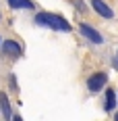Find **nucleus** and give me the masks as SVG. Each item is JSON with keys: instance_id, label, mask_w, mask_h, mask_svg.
Wrapping results in <instances>:
<instances>
[{"instance_id": "f257e3e1", "label": "nucleus", "mask_w": 118, "mask_h": 121, "mask_svg": "<svg viewBox=\"0 0 118 121\" xmlns=\"http://www.w3.org/2000/svg\"><path fill=\"white\" fill-rule=\"evenodd\" d=\"M35 23L44 25V27H50V29H56V31H71V23L64 17L52 15V13H37Z\"/></svg>"}, {"instance_id": "f03ea898", "label": "nucleus", "mask_w": 118, "mask_h": 121, "mask_svg": "<svg viewBox=\"0 0 118 121\" xmlns=\"http://www.w3.org/2000/svg\"><path fill=\"white\" fill-rule=\"evenodd\" d=\"M104 84H106V73H93V75L87 79V88H89L91 92H99Z\"/></svg>"}, {"instance_id": "7ed1b4c3", "label": "nucleus", "mask_w": 118, "mask_h": 121, "mask_svg": "<svg viewBox=\"0 0 118 121\" xmlns=\"http://www.w3.org/2000/svg\"><path fill=\"white\" fill-rule=\"evenodd\" d=\"M79 31H81L83 36L87 38L89 42H93V44H102V34H97L91 25H85V23H81V27H79Z\"/></svg>"}, {"instance_id": "20e7f679", "label": "nucleus", "mask_w": 118, "mask_h": 121, "mask_svg": "<svg viewBox=\"0 0 118 121\" xmlns=\"http://www.w3.org/2000/svg\"><path fill=\"white\" fill-rule=\"evenodd\" d=\"M2 50H4V54H8V56H12V59H19V56L23 54L21 46H19L17 42H12V40H6V42L2 44Z\"/></svg>"}, {"instance_id": "39448f33", "label": "nucleus", "mask_w": 118, "mask_h": 121, "mask_svg": "<svg viewBox=\"0 0 118 121\" xmlns=\"http://www.w3.org/2000/svg\"><path fill=\"white\" fill-rule=\"evenodd\" d=\"M91 4H93V9H95L97 13H99V15L104 17V19H112V17H114L112 9L108 6V4L104 2V0H91Z\"/></svg>"}, {"instance_id": "423d86ee", "label": "nucleus", "mask_w": 118, "mask_h": 121, "mask_svg": "<svg viewBox=\"0 0 118 121\" xmlns=\"http://www.w3.org/2000/svg\"><path fill=\"white\" fill-rule=\"evenodd\" d=\"M0 111H2V117H4V119H12V117H11V104H8V98H6V94H2V92H0Z\"/></svg>"}, {"instance_id": "0eeeda50", "label": "nucleus", "mask_w": 118, "mask_h": 121, "mask_svg": "<svg viewBox=\"0 0 118 121\" xmlns=\"http://www.w3.org/2000/svg\"><path fill=\"white\" fill-rule=\"evenodd\" d=\"M114 107H116V92L106 90V111H114Z\"/></svg>"}, {"instance_id": "6e6552de", "label": "nucleus", "mask_w": 118, "mask_h": 121, "mask_svg": "<svg viewBox=\"0 0 118 121\" xmlns=\"http://www.w3.org/2000/svg\"><path fill=\"white\" fill-rule=\"evenodd\" d=\"M12 9H33V2L31 0H8Z\"/></svg>"}, {"instance_id": "1a4fd4ad", "label": "nucleus", "mask_w": 118, "mask_h": 121, "mask_svg": "<svg viewBox=\"0 0 118 121\" xmlns=\"http://www.w3.org/2000/svg\"><path fill=\"white\" fill-rule=\"evenodd\" d=\"M12 121H23V119H21V117H19V115H17V117H12Z\"/></svg>"}, {"instance_id": "9d476101", "label": "nucleus", "mask_w": 118, "mask_h": 121, "mask_svg": "<svg viewBox=\"0 0 118 121\" xmlns=\"http://www.w3.org/2000/svg\"><path fill=\"white\" fill-rule=\"evenodd\" d=\"M114 121H118V115H116V117H114Z\"/></svg>"}]
</instances>
